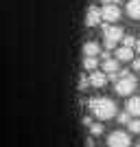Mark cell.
<instances>
[{"instance_id":"obj_1","label":"cell","mask_w":140,"mask_h":147,"mask_svg":"<svg viewBox=\"0 0 140 147\" xmlns=\"http://www.w3.org/2000/svg\"><path fill=\"white\" fill-rule=\"evenodd\" d=\"M88 108H90V114H92L94 119H98V121H107V119H114L116 114H118L116 103L112 101V99H107V97L90 99Z\"/></svg>"},{"instance_id":"obj_2","label":"cell","mask_w":140,"mask_h":147,"mask_svg":"<svg viewBox=\"0 0 140 147\" xmlns=\"http://www.w3.org/2000/svg\"><path fill=\"white\" fill-rule=\"evenodd\" d=\"M136 86H138V81H136L134 75H129V73H118V75H116L114 90L118 92L121 97H129V94L136 90Z\"/></svg>"},{"instance_id":"obj_3","label":"cell","mask_w":140,"mask_h":147,"mask_svg":"<svg viewBox=\"0 0 140 147\" xmlns=\"http://www.w3.org/2000/svg\"><path fill=\"white\" fill-rule=\"evenodd\" d=\"M123 29L121 26H116V24H107L103 29V40H105V46L107 49H114L118 42H123Z\"/></svg>"},{"instance_id":"obj_4","label":"cell","mask_w":140,"mask_h":147,"mask_svg":"<svg viewBox=\"0 0 140 147\" xmlns=\"http://www.w3.org/2000/svg\"><path fill=\"white\" fill-rule=\"evenodd\" d=\"M129 143H131V138L123 129H116L107 136V147H129Z\"/></svg>"},{"instance_id":"obj_5","label":"cell","mask_w":140,"mask_h":147,"mask_svg":"<svg viewBox=\"0 0 140 147\" xmlns=\"http://www.w3.org/2000/svg\"><path fill=\"white\" fill-rule=\"evenodd\" d=\"M101 16H103V20L107 24H116L121 20V9H118V5H103Z\"/></svg>"},{"instance_id":"obj_6","label":"cell","mask_w":140,"mask_h":147,"mask_svg":"<svg viewBox=\"0 0 140 147\" xmlns=\"http://www.w3.org/2000/svg\"><path fill=\"white\" fill-rule=\"evenodd\" d=\"M103 73H107L112 79H116V75L121 73V66H118V59H112V57H105L103 59Z\"/></svg>"},{"instance_id":"obj_7","label":"cell","mask_w":140,"mask_h":147,"mask_svg":"<svg viewBox=\"0 0 140 147\" xmlns=\"http://www.w3.org/2000/svg\"><path fill=\"white\" fill-rule=\"evenodd\" d=\"M101 20H103V16H101V9H96V7H90V9H88V13H85V26H96Z\"/></svg>"},{"instance_id":"obj_8","label":"cell","mask_w":140,"mask_h":147,"mask_svg":"<svg viewBox=\"0 0 140 147\" xmlns=\"http://www.w3.org/2000/svg\"><path fill=\"white\" fill-rule=\"evenodd\" d=\"M105 84H107V73H98V70L90 73V86L92 88H103Z\"/></svg>"},{"instance_id":"obj_9","label":"cell","mask_w":140,"mask_h":147,"mask_svg":"<svg viewBox=\"0 0 140 147\" xmlns=\"http://www.w3.org/2000/svg\"><path fill=\"white\" fill-rule=\"evenodd\" d=\"M83 55L85 57H98L101 55V46L96 42H85L83 44Z\"/></svg>"},{"instance_id":"obj_10","label":"cell","mask_w":140,"mask_h":147,"mask_svg":"<svg viewBox=\"0 0 140 147\" xmlns=\"http://www.w3.org/2000/svg\"><path fill=\"white\" fill-rule=\"evenodd\" d=\"M116 59L118 61H134V51L129 49V46H121V49L116 51Z\"/></svg>"},{"instance_id":"obj_11","label":"cell","mask_w":140,"mask_h":147,"mask_svg":"<svg viewBox=\"0 0 140 147\" xmlns=\"http://www.w3.org/2000/svg\"><path fill=\"white\" fill-rule=\"evenodd\" d=\"M127 13H129V18L140 20V0H129L127 2Z\"/></svg>"},{"instance_id":"obj_12","label":"cell","mask_w":140,"mask_h":147,"mask_svg":"<svg viewBox=\"0 0 140 147\" xmlns=\"http://www.w3.org/2000/svg\"><path fill=\"white\" fill-rule=\"evenodd\" d=\"M127 112L131 117H140V97H131L127 101Z\"/></svg>"},{"instance_id":"obj_13","label":"cell","mask_w":140,"mask_h":147,"mask_svg":"<svg viewBox=\"0 0 140 147\" xmlns=\"http://www.w3.org/2000/svg\"><path fill=\"white\" fill-rule=\"evenodd\" d=\"M83 68L90 70V73H94V70L98 68V57H85L83 59Z\"/></svg>"},{"instance_id":"obj_14","label":"cell","mask_w":140,"mask_h":147,"mask_svg":"<svg viewBox=\"0 0 140 147\" xmlns=\"http://www.w3.org/2000/svg\"><path fill=\"white\" fill-rule=\"evenodd\" d=\"M127 125H129V132H131V134H138V132H140V121H138V119H131Z\"/></svg>"},{"instance_id":"obj_15","label":"cell","mask_w":140,"mask_h":147,"mask_svg":"<svg viewBox=\"0 0 140 147\" xmlns=\"http://www.w3.org/2000/svg\"><path fill=\"white\" fill-rule=\"evenodd\" d=\"M136 42H138V40H136L134 35H125V37H123V46H129V49H134Z\"/></svg>"},{"instance_id":"obj_16","label":"cell","mask_w":140,"mask_h":147,"mask_svg":"<svg viewBox=\"0 0 140 147\" xmlns=\"http://www.w3.org/2000/svg\"><path fill=\"white\" fill-rule=\"evenodd\" d=\"M101 132H103V125H101V123H90V134L92 136H98Z\"/></svg>"},{"instance_id":"obj_17","label":"cell","mask_w":140,"mask_h":147,"mask_svg":"<svg viewBox=\"0 0 140 147\" xmlns=\"http://www.w3.org/2000/svg\"><path fill=\"white\" fill-rule=\"evenodd\" d=\"M118 117V123H129L131 121V114L129 112H121V114H116Z\"/></svg>"},{"instance_id":"obj_18","label":"cell","mask_w":140,"mask_h":147,"mask_svg":"<svg viewBox=\"0 0 140 147\" xmlns=\"http://www.w3.org/2000/svg\"><path fill=\"white\" fill-rule=\"evenodd\" d=\"M88 86H90V77H81V79H79V88H81V90H85Z\"/></svg>"},{"instance_id":"obj_19","label":"cell","mask_w":140,"mask_h":147,"mask_svg":"<svg viewBox=\"0 0 140 147\" xmlns=\"http://www.w3.org/2000/svg\"><path fill=\"white\" fill-rule=\"evenodd\" d=\"M131 66H134V70H138V73H140V57H138V59H134Z\"/></svg>"},{"instance_id":"obj_20","label":"cell","mask_w":140,"mask_h":147,"mask_svg":"<svg viewBox=\"0 0 140 147\" xmlns=\"http://www.w3.org/2000/svg\"><path fill=\"white\" fill-rule=\"evenodd\" d=\"M136 51H138V53H140V40H138V42H136Z\"/></svg>"},{"instance_id":"obj_21","label":"cell","mask_w":140,"mask_h":147,"mask_svg":"<svg viewBox=\"0 0 140 147\" xmlns=\"http://www.w3.org/2000/svg\"><path fill=\"white\" fill-rule=\"evenodd\" d=\"M138 147H140V143H138Z\"/></svg>"}]
</instances>
